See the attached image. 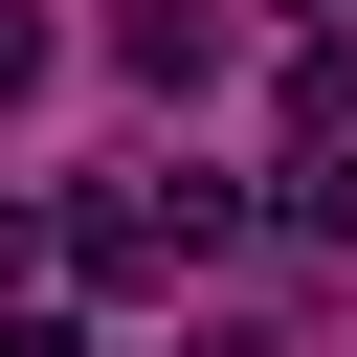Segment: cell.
Wrapping results in <instances>:
<instances>
[{
    "label": "cell",
    "instance_id": "1",
    "mask_svg": "<svg viewBox=\"0 0 357 357\" xmlns=\"http://www.w3.org/2000/svg\"><path fill=\"white\" fill-rule=\"evenodd\" d=\"M112 67H134V89H223V22H201V0H134Z\"/></svg>",
    "mask_w": 357,
    "mask_h": 357
},
{
    "label": "cell",
    "instance_id": "2",
    "mask_svg": "<svg viewBox=\"0 0 357 357\" xmlns=\"http://www.w3.org/2000/svg\"><path fill=\"white\" fill-rule=\"evenodd\" d=\"M268 112H290V156H357V45H290Z\"/></svg>",
    "mask_w": 357,
    "mask_h": 357
},
{
    "label": "cell",
    "instance_id": "3",
    "mask_svg": "<svg viewBox=\"0 0 357 357\" xmlns=\"http://www.w3.org/2000/svg\"><path fill=\"white\" fill-rule=\"evenodd\" d=\"M290 245H357V156H312V178H290Z\"/></svg>",
    "mask_w": 357,
    "mask_h": 357
},
{
    "label": "cell",
    "instance_id": "4",
    "mask_svg": "<svg viewBox=\"0 0 357 357\" xmlns=\"http://www.w3.org/2000/svg\"><path fill=\"white\" fill-rule=\"evenodd\" d=\"M290 22H312V45H335V0H290Z\"/></svg>",
    "mask_w": 357,
    "mask_h": 357
}]
</instances>
